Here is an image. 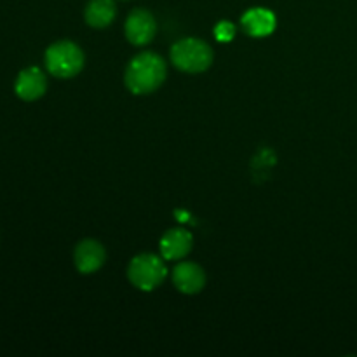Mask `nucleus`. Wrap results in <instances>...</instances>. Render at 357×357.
<instances>
[{"label":"nucleus","instance_id":"f257e3e1","mask_svg":"<svg viewBox=\"0 0 357 357\" xmlns=\"http://www.w3.org/2000/svg\"><path fill=\"white\" fill-rule=\"evenodd\" d=\"M167 75V66L162 56L146 51L135 56L126 68L124 82L132 94H152L164 84Z\"/></svg>","mask_w":357,"mask_h":357},{"label":"nucleus","instance_id":"f03ea898","mask_svg":"<svg viewBox=\"0 0 357 357\" xmlns=\"http://www.w3.org/2000/svg\"><path fill=\"white\" fill-rule=\"evenodd\" d=\"M45 68L58 79H72L84 68V52L75 42L59 40L49 45L44 56Z\"/></svg>","mask_w":357,"mask_h":357},{"label":"nucleus","instance_id":"7ed1b4c3","mask_svg":"<svg viewBox=\"0 0 357 357\" xmlns=\"http://www.w3.org/2000/svg\"><path fill=\"white\" fill-rule=\"evenodd\" d=\"M171 61L185 73H202L213 65V51L201 38L188 37L171 47Z\"/></svg>","mask_w":357,"mask_h":357},{"label":"nucleus","instance_id":"20e7f679","mask_svg":"<svg viewBox=\"0 0 357 357\" xmlns=\"http://www.w3.org/2000/svg\"><path fill=\"white\" fill-rule=\"evenodd\" d=\"M167 275L164 258L152 253L138 255L131 260L128 267V279L135 288L142 291H153L164 282Z\"/></svg>","mask_w":357,"mask_h":357},{"label":"nucleus","instance_id":"39448f33","mask_svg":"<svg viewBox=\"0 0 357 357\" xmlns=\"http://www.w3.org/2000/svg\"><path fill=\"white\" fill-rule=\"evenodd\" d=\"M124 31L126 38L132 45H146L155 37V17L146 9H135L132 13H129L128 20H126Z\"/></svg>","mask_w":357,"mask_h":357},{"label":"nucleus","instance_id":"423d86ee","mask_svg":"<svg viewBox=\"0 0 357 357\" xmlns=\"http://www.w3.org/2000/svg\"><path fill=\"white\" fill-rule=\"evenodd\" d=\"M105 260H107V251L98 241L86 239L77 244L73 261L80 274H93V272L100 271Z\"/></svg>","mask_w":357,"mask_h":357},{"label":"nucleus","instance_id":"0eeeda50","mask_svg":"<svg viewBox=\"0 0 357 357\" xmlns=\"http://www.w3.org/2000/svg\"><path fill=\"white\" fill-rule=\"evenodd\" d=\"M173 282L183 295H197L206 286V274L201 265L194 261H181L174 267Z\"/></svg>","mask_w":357,"mask_h":357},{"label":"nucleus","instance_id":"6e6552de","mask_svg":"<svg viewBox=\"0 0 357 357\" xmlns=\"http://www.w3.org/2000/svg\"><path fill=\"white\" fill-rule=\"evenodd\" d=\"M45 91H47V79H45L44 72L37 66L24 68L17 75L16 84H14V93L23 101L38 100V98L44 96Z\"/></svg>","mask_w":357,"mask_h":357},{"label":"nucleus","instance_id":"1a4fd4ad","mask_svg":"<svg viewBox=\"0 0 357 357\" xmlns=\"http://www.w3.org/2000/svg\"><path fill=\"white\" fill-rule=\"evenodd\" d=\"M241 24L243 30L251 37H268L274 33L275 26H278V20L272 10L265 9V7H253V9L246 10L241 17Z\"/></svg>","mask_w":357,"mask_h":357},{"label":"nucleus","instance_id":"9d476101","mask_svg":"<svg viewBox=\"0 0 357 357\" xmlns=\"http://www.w3.org/2000/svg\"><path fill=\"white\" fill-rule=\"evenodd\" d=\"M192 234L183 229H171L160 239V255L164 260H181L192 250Z\"/></svg>","mask_w":357,"mask_h":357},{"label":"nucleus","instance_id":"9b49d317","mask_svg":"<svg viewBox=\"0 0 357 357\" xmlns=\"http://www.w3.org/2000/svg\"><path fill=\"white\" fill-rule=\"evenodd\" d=\"M117 7L114 0H91L84 10L86 23L91 28H107L114 23Z\"/></svg>","mask_w":357,"mask_h":357},{"label":"nucleus","instance_id":"f8f14e48","mask_svg":"<svg viewBox=\"0 0 357 357\" xmlns=\"http://www.w3.org/2000/svg\"><path fill=\"white\" fill-rule=\"evenodd\" d=\"M215 37L218 42H230L236 37V24L232 21H220L215 26Z\"/></svg>","mask_w":357,"mask_h":357}]
</instances>
